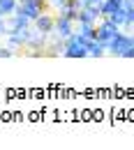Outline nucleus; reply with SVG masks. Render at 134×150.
<instances>
[{"label": "nucleus", "instance_id": "1", "mask_svg": "<svg viewBox=\"0 0 134 150\" xmlns=\"http://www.w3.org/2000/svg\"><path fill=\"white\" fill-rule=\"evenodd\" d=\"M88 42L90 39L83 37L81 33H74L65 39V49H62V56L65 58H86L88 56Z\"/></svg>", "mask_w": 134, "mask_h": 150}, {"label": "nucleus", "instance_id": "2", "mask_svg": "<svg viewBox=\"0 0 134 150\" xmlns=\"http://www.w3.org/2000/svg\"><path fill=\"white\" fill-rule=\"evenodd\" d=\"M127 49H134V35L130 30H120V33L106 44V53L118 56V58H123V53H125Z\"/></svg>", "mask_w": 134, "mask_h": 150}, {"label": "nucleus", "instance_id": "3", "mask_svg": "<svg viewBox=\"0 0 134 150\" xmlns=\"http://www.w3.org/2000/svg\"><path fill=\"white\" fill-rule=\"evenodd\" d=\"M120 30H123V28H118L113 21L106 19V16H102V19L97 21V39H99L102 44H109V42H111Z\"/></svg>", "mask_w": 134, "mask_h": 150}, {"label": "nucleus", "instance_id": "4", "mask_svg": "<svg viewBox=\"0 0 134 150\" xmlns=\"http://www.w3.org/2000/svg\"><path fill=\"white\" fill-rule=\"evenodd\" d=\"M49 5H46V0H23V2H19V7H16V12L19 14H23V16H28L30 21H35L46 9Z\"/></svg>", "mask_w": 134, "mask_h": 150}, {"label": "nucleus", "instance_id": "5", "mask_svg": "<svg viewBox=\"0 0 134 150\" xmlns=\"http://www.w3.org/2000/svg\"><path fill=\"white\" fill-rule=\"evenodd\" d=\"M33 28L37 30V33H42V35H51L53 33V28H56V16L51 14V12H42L37 19L33 21Z\"/></svg>", "mask_w": 134, "mask_h": 150}, {"label": "nucleus", "instance_id": "6", "mask_svg": "<svg viewBox=\"0 0 134 150\" xmlns=\"http://www.w3.org/2000/svg\"><path fill=\"white\" fill-rule=\"evenodd\" d=\"M74 23L77 21H72L69 16H65V14H56V28H53V33H58L62 39H67L69 35L77 33L74 30Z\"/></svg>", "mask_w": 134, "mask_h": 150}, {"label": "nucleus", "instance_id": "7", "mask_svg": "<svg viewBox=\"0 0 134 150\" xmlns=\"http://www.w3.org/2000/svg\"><path fill=\"white\" fill-rule=\"evenodd\" d=\"M30 25H33V21L28 19V16L14 12L12 16H7V35H9V33H21V30H26V28H30Z\"/></svg>", "mask_w": 134, "mask_h": 150}, {"label": "nucleus", "instance_id": "8", "mask_svg": "<svg viewBox=\"0 0 134 150\" xmlns=\"http://www.w3.org/2000/svg\"><path fill=\"white\" fill-rule=\"evenodd\" d=\"M46 39H49V35H42V33H37V30H33V35H30V39H28L26 49H28L33 56H37L39 51L46 49Z\"/></svg>", "mask_w": 134, "mask_h": 150}, {"label": "nucleus", "instance_id": "9", "mask_svg": "<svg viewBox=\"0 0 134 150\" xmlns=\"http://www.w3.org/2000/svg\"><path fill=\"white\" fill-rule=\"evenodd\" d=\"M106 53V44H102L99 39H90L88 42V56L90 58H102Z\"/></svg>", "mask_w": 134, "mask_h": 150}, {"label": "nucleus", "instance_id": "10", "mask_svg": "<svg viewBox=\"0 0 134 150\" xmlns=\"http://www.w3.org/2000/svg\"><path fill=\"white\" fill-rule=\"evenodd\" d=\"M7 37V46L12 49V51H21V49H26V44H23V39H21L19 33H9V35H5Z\"/></svg>", "mask_w": 134, "mask_h": 150}, {"label": "nucleus", "instance_id": "11", "mask_svg": "<svg viewBox=\"0 0 134 150\" xmlns=\"http://www.w3.org/2000/svg\"><path fill=\"white\" fill-rule=\"evenodd\" d=\"M16 7H19V0H0V12L5 14V19L12 16L16 12Z\"/></svg>", "mask_w": 134, "mask_h": 150}, {"label": "nucleus", "instance_id": "12", "mask_svg": "<svg viewBox=\"0 0 134 150\" xmlns=\"http://www.w3.org/2000/svg\"><path fill=\"white\" fill-rule=\"evenodd\" d=\"M79 33L88 39H97V23H81L79 25Z\"/></svg>", "mask_w": 134, "mask_h": 150}, {"label": "nucleus", "instance_id": "13", "mask_svg": "<svg viewBox=\"0 0 134 150\" xmlns=\"http://www.w3.org/2000/svg\"><path fill=\"white\" fill-rule=\"evenodd\" d=\"M106 19H111L118 25V28H125V19H127V14H125V7H120V9H116L113 14H109Z\"/></svg>", "mask_w": 134, "mask_h": 150}, {"label": "nucleus", "instance_id": "14", "mask_svg": "<svg viewBox=\"0 0 134 150\" xmlns=\"http://www.w3.org/2000/svg\"><path fill=\"white\" fill-rule=\"evenodd\" d=\"M97 21H99V19H97L95 14H90L86 7H81V12H79V16H77V23H79V25H81V23H97Z\"/></svg>", "mask_w": 134, "mask_h": 150}, {"label": "nucleus", "instance_id": "15", "mask_svg": "<svg viewBox=\"0 0 134 150\" xmlns=\"http://www.w3.org/2000/svg\"><path fill=\"white\" fill-rule=\"evenodd\" d=\"M14 53H16V51H12L7 44H5V46H0V58H12Z\"/></svg>", "mask_w": 134, "mask_h": 150}, {"label": "nucleus", "instance_id": "16", "mask_svg": "<svg viewBox=\"0 0 134 150\" xmlns=\"http://www.w3.org/2000/svg\"><path fill=\"white\" fill-rule=\"evenodd\" d=\"M5 35H7V23L0 21V37H5Z\"/></svg>", "mask_w": 134, "mask_h": 150}, {"label": "nucleus", "instance_id": "17", "mask_svg": "<svg viewBox=\"0 0 134 150\" xmlns=\"http://www.w3.org/2000/svg\"><path fill=\"white\" fill-rule=\"evenodd\" d=\"M83 2H90V0H83Z\"/></svg>", "mask_w": 134, "mask_h": 150}, {"label": "nucleus", "instance_id": "18", "mask_svg": "<svg viewBox=\"0 0 134 150\" xmlns=\"http://www.w3.org/2000/svg\"><path fill=\"white\" fill-rule=\"evenodd\" d=\"M19 2H23V0H19Z\"/></svg>", "mask_w": 134, "mask_h": 150}]
</instances>
